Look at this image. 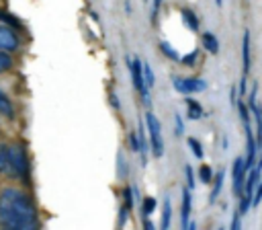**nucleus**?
<instances>
[{
    "instance_id": "obj_5",
    "label": "nucleus",
    "mask_w": 262,
    "mask_h": 230,
    "mask_svg": "<svg viewBox=\"0 0 262 230\" xmlns=\"http://www.w3.org/2000/svg\"><path fill=\"white\" fill-rule=\"evenodd\" d=\"M172 86H174V90H178L182 94H196V92L207 90V80H203V78H180V76H174L172 78Z\"/></svg>"
},
{
    "instance_id": "obj_23",
    "label": "nucleus",
    "mask_w": 262,
    "mask_h": 230,
    "mask_svg": "<svg viewBox=\"0 0 262 230\" xmlns=\"http://www.w3.org/2000/svg\"><path fill=\"white\" fill-rule=\"evenodd\" d=\"M143 78H145L147 88H154V84H156V76H154V70H151V66H149L147 62H143Z\"/></svg>"
},
{
    "instance_id": "obj_12",
    "label": "nucleus",
    "mask_w": 262,
    "mask_h": 230,
    "mask_svg": "<svg viewBox=\"0 0 262 230\" xmlns=\"http://www.w3.org/2000/svg\"><path fill=\"white\" fill-rule=\"evenodd\" d=\"M201 41H203L205 51H209L211 55H217V53H219V41H217V37H215L211 31H205L203 37H201Z\"/></svg>"
},
{
    "instance_id": "obj_17",
    "label": "nucleus",
    "mask_w": 262,
    "mask_h": 230,
    "mask_svg": "<svg viewBox=\"0 0 262 230\" xmlns=\"http://www.w3.org/2000/svg\"><path fill=\"white\" fill-rule=\"evenodd\" d=\"M156 205H158L156 197H143L141 199V214H143V218H147L149 214H154L156 212Z\"/></svg>"
},
{
    "instance_id": "obj_39",
    "label": "nucleus",
    "mask_w": 262,
    "mask_h": 230,
    "mask_svg": "<svg viewBox=\"0 0 262 230\" xmlns=\"http://www.w3.org/2000/svg\"><path fill=\"white\" fill-rule=\"evenodd\" d=\"M215 4H217V6H223V0H215Z\"/></svg>"
},
{
    "instance_id": "obj_8",
    "label": "nucleus",
    "mask_w": 262,
    "mask_h": 230,
    "mask_svg": "<svg viewBox=\"0 0 262 230\" xmlns=\"http://www.w3.org/2000/svg\"><path fill=\"white\" fill-rule=\"evenodd\" d=\"M190 212H192V195H190V189L184 187V189H182V209H180V226H182L184 230L188 228Z\"/></svg>"
},
{
    "instance_id": "obj_27",
    "label": "nucleus",
    "mask_w": 262,
    "mask_h": 230,
    "mask_svg": "<svg viewBox=\"0 0 262 230\" xmlns=\"http://www.w3.org/2000/svg\"><path fill=\"white\" fill-rule=\"evenodd\" d=\"M184 175H186V183H188L186 187L192 191L196 183H194V172H192V166H190V164H186V166H184Z\"/></svg>"
},
{
    "instance_id": "obj_11",
    "label": "nucleus",
    "mask_w": 262,
    "mask_h": 230,
    "mask_svg": "<svg viewBox=\"0 0 262 230\" xmlns=\"http://www.w3.org/2000/svg\"><path fill=\"white\" fill-rule=\"evenodd\" d=\"M223 181H225V170L221 168V170L213 177V181H211V185H213V189H211V193H209V203H211V205L217 201V197H219V193H221V189H223Z\"/></svg>"
},
{
    "instance_id": "obj_3",
    "label": "nucleus",
    "mask_w": 262,
    "mask_h": 230,
    "mask_svg": "<svg viewBox=\"0 0 262 230\" xmlns=\"http://www.w3.org/2000/svg\"><path fill=\"white\" fill-rule=\"evenodd\" d=\"M145 129H147V136H149V146H151V154L156 158L164 156V138H162V125H160V119L147 111L145 113Z\"/></svg>"
},
{
    "instance_id": "obj_21",
    "label": "nucleus",
    "mask_w": 262,
    "mask_h": 230,
    "mask_svg": "<svg viewBox=\"0 0 262 230\" xmlns=\"http://www.w3.org/2000/svg\"><path fill=\"white\" fill-rule=\"evenodd\" d=\"M12 66H14V62H12L10 53H8V51H2V49H0V74L8 72V70H10Z\"/></svg>"
},
{
    "instance_id": "obj_7",
    "label": "nucleus",
    "mask_w": 262,
    "mask_h": 230,
    "mask_svg": "<svg viewBox=\"0 0 262 230\" xmlns=\"http://www.w3.org/2000/svg\"><path fill=\"white\" fill-rule=\"evenodd\" d=\"M246 175H248V170H246L244 158L237 156V158L233 160V168H231V177H233V193H235L237 197L244 195V181H246Z\"/></svg>"
},
{
    "instance_id": "obj_14",
    "label": "nucleus",
    "mask_w": 262,
    "mask_h": 230,
    "mask_svg": "<svg viewBox=\"0 0 262 230\" xmlns=\"http://www.w3.org/2000/svg\"><path fill=\"white\" fill-rule=\"evenodd\" d=\"M180 14H182V23H184L190 31H199V18H196V14H194L190 8H182Z\"/></svg>"
},
{
    "instance_id": "obj_18",
    "label": "nucleus",
    "mask_w": 262,
    "mask_h": 230,
    "mask_svg": "<svg viewBox=\"0 0 262 230\" xmlns=\"http://www.w3.org/2000/svg\"><path fill=\"white\" fill-rule=\"evenodd\" d=\"M0 21L2 23H6L8 27H12V29H23V25H20V21L14 16V14H10V12H4V10H0Z\"/></svg>"
},
{
    "instance_id": "obj_32",
    "label": "nucleus",
    "mask_w": 262,
    "mask_h": 230,
    "mask_svg": "<svg viewBox=\"0 0 262 230\" xmlns=\"http://www.w3.org/2000/svg\"><path fill=\"white\" fill-rule=\"evenodd\" d=\"M242 216H244V214H242L239 209H235V214H233V220H231V228H233V230H237V228L242 226Z\"/></svg>"
},
{
    "instance_id": "obj_34",
    "label": "nucleus",
    "mask_w": 262,
    "mask_h": 230,
    "mask_svg": "<svg viewBox=\"0 0 262 230\" xmlns=\"http://www.w3.org/2000/svg\"><path fill=\"white\" fill-rule=\"evenodd\" d=\"M108 99H111V105H113V109H119V97H117L115 92H111V97H108Z\"/></svg>"
},
{
    "instance_id": "obj_25",
    "label": "nucleus",
    "mask_w": 262,
    "mask_h": 230,
    "mask_svg": "<svg viewBox=\"0 0 262 230\" xmlns=\"http://www.w3.org/2000/svg\"><path fill=\"white\" fill-rule=\"evenodd\" d=\"M182 133H184V119H182L180 113H176V115H174V136L180 138Z\"/></svg>"
},
{
    "instance_id": "obj_6",
    "label": "nucleus",
    "mask_w": 262,
    "mask_h": 230,
    "mask_svg": "<svg viewBox=\"0 0 262 230\" xmlns=\"http://www.w3.org/2000/svg\"><path fill=\"white\" fill-rule=\"evenodd\" d=\"M20 45V39L16 35V31L8 25H0V49L2 51H16Z\"/></svg>"
},
{
    "instance_id": "obj_4",
    "label": "nucleus",
    "mask_w": 262,
    "mask_h": 230,
    "mask_svg": "<svg viewBox=\"0 0 262 230\" xmlns=\"http://www.w3.org/2000/svg\"><path fill=\"white\" fill-rule=\"evenodd\" d=\"M6 152H8V160H10L12 179L25 177L29 172V160H27L25 150L20 146H16V144H6Z\"/></svg>"
},
{
    "instance_id": "obj_38",
    "label": "nucleus",
    "mask_w": 262,
    "mask_h": 230,
    "mask_svg": "<svg viewBox=\"0 0 262 230\" xmlns=\"http://www.w3.org/2000/svg\"><path fill=\"white\" fill-rule=\"evenodd\" d=\"M143 226H145V228H154V224H151L149 220H145V222H143Z\"/></svg>"
},
{
    "instance_id": "obj_2",
    "label": "nucleus",
    "mask_w": 262,
    "mask_h": 230,
    "mask_svg": "<svg viewBox=\"0 0 262 230\" xmlns=\"http://www.w3.org/2000/svg\"><path fill=\"white\" fill-rule=\"evenodd\" d=\"M125 62H127V68H129V72H131V78H133V86H135V90L141 94L143 105H145V107H149V105H151V97H149V88H147L145 78H143V62H141L139 57H135V60L125 57Z\"/></svg>"
},
{
    "instance_id": "obj_26",
    "label": "nucleus",
    "mask_w": 262,
    "mask_h": 230,
    "mask_svg": "<svg viewBox=\"0 0 262 230\" xmlns=\"http://www.w3.org/2000/svg\"><path fill=\"white\" fill-rule=\"evenodd\" d=\"M262 201V181H258V185L254 187V195H252V205L250 207H258Z\"/></svg>"
},
{
    "instance_id": "obj_20",
    "label": "nucleus",
    "mask_w": 262,
    "mask_h": 230,
    "mask_svg": "<svg viewBox=\"0 0 262 230\" xmlns=\"http://www.w3.org/2000/svg\"><path fill=\"white\" fill-rule=\"evenodd\" d=\"M160 49H162V53H164L166 57H170V60H174V62H178V60H180L178 51H176L168 41H160Z\"/></svg>"
},
{
    "instance_id": "obj_31",
    "label": "nucleus",
    "mask_w": 262,
    "mask_h": 230,
    "mask_svg": "<svg viewBox=\"0 0 262 230\" xmlns=\"http://www.w3.org/2000/svg\"><path fill=\"white\" fill-rule=\"evenodd\" d=\"M160 6H162V0H154V6H151V25H156V23H158Z\"/></svg>"
},
{
    "instance_id": "obj_22",
    "label": "nucleus",
    "mask_w": 262,
    "mask_h": 230,
    "mask_svg": "<svg viewBox=\"0 0 262 230\" xmlns=\"http://www.w3.org/2000/svg\"><path fill=\"white\" fill-rule=\"evenodd\" d=\"M199 179H201L205 185H211V181H213V168H211L209 164H203V166L199 168Z\"/></svg>"
},
{
    "instance_id": "obj_36",
    "label": "nucleus",
    "mask_w": 262,
    "mask_h": 230,
    "mask_svg": "<svg viewBox=\"0 0 262 230\" xmlns=\"http://www.w3.org/2000/svg\"><path fill=\"white\" fill-rule=\"evenodd\" d=\"M235 90H237V88H235V86H231V107H235V105H237V101H235Z\"/></svg>"
},
{
    "instance_id": "obj_24",
    "label": "nucleus",
    "mask_w": 262,
    "mask_h": 230,
    "mask_svg": "<svg viewBox=\"0 0 262 230\" xmlns=\"http://www.w3.org/2000/svg\"><path fill=\"white\" fill-rule=\"evenodd\" d=\"M186 144H188V148L192 150V154H194L196 158H203V146H201V142H199L196 138H188Z\"/></svg>"
},
{
    "instance_id": "obj_15",
    "label": "nucleus",
    "mask_w": 262,
    "mask_h": 230,
    "mask_svg": "<svg viewBox=\"0 0 262 230\" xmlns=\"http://www.w3.org/2000/svg\"><path fill=\"white\" fill-rule=\"evenodd\" d=\"M0 113L2 115H6L8 119H12L14 117V107H12V101L0 90Z\"/></svg>"
},
{
    "instance_id": "obj_29",
    "label": "nucleus",
    "mask_w": 262,
    "mask_h": 230,
    "mask_svg": "<svg viewBox=\"0 0 262 230\" xmlns=\"http://www.w3.org/2000/svg\"><path fill=\"white\" fill-rule=\"evenodd\" d=\"M196 57H199V49H192L188 55L180 57V62H182V64H186V66H192V64L196 62Z\"/></svg>"
},
{
    "instance_id": "obj_28",
    "label": "nucleus",
    "mask_w": 262,
    "mask_h": 230,
    "mask_svg": "<svg viewBox=\"0 0 262 230\" xmlns=\"http://www.w3.org/2000/svg\"><path fill=\"white\" fill-rule=\"evenodd\" d=\"M129 144H131V150H133V152H139V150H141V144H139V136H137V131H131V133H129Z\"/></svg>"
},
{
    "instance_id": "obj_33",
    "label": "nucleus",
    "mask_w": 262,
    "mask_h": 230,
    "mask_svg": "<svg viewBox=\"0 0 262 230\" xmlns=\"http://www.w3.org/2000/svg\"><path fill=\"white\" fill-rule=\"evenodd\" d=\"M127 214H129V207H127V205H123V207H121V212H119V226H123V224L127 222Z\"/></svg>"
},
{
    "instance_id": "obj_16",
    "label": "nucleus",
    "mask_w": 262,
    "mask_h": 230,
    "mask_svg": "<svg viewBox=\"0 0 262 230\" xmlns=\"http://www.w3.org/2000/svg\"><path fill=\"white\" fill-rule=\"evenodd\" d=\"M0 172H2V175H8V177H12V170H10V160H8V152H6V146H0Z\"/></svg>"
},
{
    "instance_id": "obj_35",
    "label": "nucleus",
    "mask_w": 262,
    "mask_h": 230,
    "mask_svg": "<svg viewBox=\"0 0 262 230\" xmlns=\"http://www.w3.org/2000/svg\"><path fill=\"white\" fill-rule=\"evenodd\" d=\"M258 150H260V156H258V162H256V166L262 170V140L258 142Z\"/></svg>"
},
{
    "instance_id": "obj_10",
    "label": "nucleus",
    "mask_w": 262,
    "mask_h": 230,
    "mask_svg": "<svg viewBox=\"0 0 262 230\" xmlns=\"http://www.w3.org/2000/svg\"><path fill=\"white\" fill-rule=\"evenodd\" d=\"M250 55H252V49H250V31L246 29L244 31V37H242V66H244V74L242 76H248V72H250Z\"/></svg>"
},
{
    "instance_id": "obj_13",
    "label": "nucleus",
    "mask_w": 262,
    "mask_h": 230,
    "mask_svg": "<svg viewBox=\"0 0 262 230\" xmlns=\"http://www.w3.org/2000/svg\"><path fill=\"white\" fill-rule=\"evenodd\" d=\"M170 220H172V201L170 197H164V203H162V222H160V228H170Z\"/></svg>"
},
{
    "instance_id": "obj_9",
    "label": "nucleus",
    "mask_w": 262,
    "mask_h": 230,
    "mask_svg": "<svg viewBox=\"0 0 262 230\" xmlns=\"http://www.w3.org/2000/svg\"><path fill=\"white\" fill-rule=\"evenodd\" d=\"M184 105H186V117H188L190 121H199V119H203V117H205V109L201 107V103H199V101H194V99L186 97V99H184Z\"/></svg>"
},
{
    "instance_id": "obj_37",
    "label": "nucleus",
    "mask_w": 262,
    "mask_h": 230,
    "mask_svg": "<svg viewBox=\"0 0 262 230\" xmlns=\"http://www.w3.org/2000/svg\"><path fill=\"white\" fill-rule=\"evenodd\" d=\"M125 10L131 12V4H129V0H125Z\"/></svg>"
},
{
    "instance_id": "obj_30",
    "label": "nucleus",
    "mask_w": 262,
    "mask_h": 230,
    "mask_svg": "<svg viewBox=\"0 0 262 230\" xmlns=\"http://www.w3.org/2000/svg\"><path fill=\"white\" fill-rule=\"evenodd\" d=\"M123 199H125V205L131 209V207H133V203H135V197H133V191H131V187H127V189L123 191Z\"/></svg>"
},
{
    "instance_id": "obj_1",
    "label": "nucleus",
    "mask_w": 262,
    "mask_h": 230,
    "mask_svg": "<svg viewBox=\"0 0 262 230\" xmlns=\"http://www.w3.org/2000/svg\"><path fill=\"white\" fill-rule=\"evenodd\" d=\"M0 226L12 230H29L39 226V216L33 199L14 187L0 191Z\"/></svg>"
},
{
    "instance_id": "obj_19",
    "label": "nucleus",
    "mask_w": 262,
    "mask_h": 230,
    "mask_svg": "<svg viewBox=\"0 0 262 230\" xmlns=\"http://www.w3.org/2000/svg\"><path fill=\"white\" fill-rule=\"evenodd\" d=\"M117 177L119 179H127V175H129V168H127V160H125V156H123V152H119L117 154Z\"/></svg>"
}]
</instances>
